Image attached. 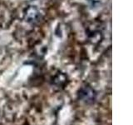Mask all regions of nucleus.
Masks as SVG:
<instances>
[{
    "instance_id": "1",
    "label": "nucleus",
    "mask_w": 133,
    "mask_h": 125,
    "mask_svg": "<svg viewBox=\"0 0 133 125\" xmlns=\"http://www.w3.org/2000/svg\"><path fill=\"white\" fill-rule=\"evenodd\" d=\"M80 98L84 100L85 102H92L95 99L96 93L93 89H91L90 87H84L80 91Z\"/></svg>"
},
{
    "instance_id": "2",
    "label": "nucleus",
    "mask_w": 133,
    "mask_h": 125,
    "mask_svg": "<svg viewBox=\"0 0 133 125\" xmlns=\"http://www.w3.org/2000/svg\"><path fill=\"white\" fill-rule=\"evenodd\" d=\"M39 12L37 8L35 6H30L27 8L26 14H25V18L28 22H35L37 19Z\"/></svg>"
}]
</instances>
